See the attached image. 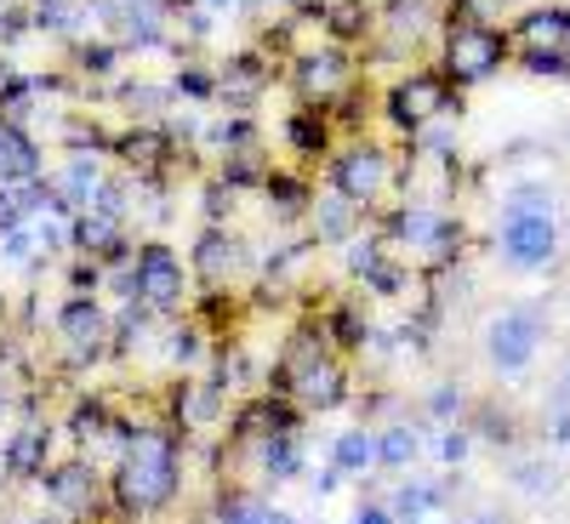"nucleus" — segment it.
Returning a JSON list of instances; mask_svg holds the SVG:
<instances>
[{"label": "nucleus", "instance_id": "nucleus-18", "mask_svg": "<svg viewBox=\"0 0 570 524\" xmlns=\"http://www.w3.org/2000/svg\"><path fill=\"white\" fill-rule=\"evenodd\" d=\"M234 268H240V240H234L223 223H206L195 251H188V279L206 285V291H223V285L234 279Z\"/></svg>", "mask_w": 570, "mask_h": 524}, {"label": "nucleus", "instance_id": "nucleus-19", "mask_svg": "<svg viewBox=\"0 0 570 524\" xmlns=\"http://www.w3.org/2000/svg\"><path fill=\"white\" fill-rule=\"evenodd\" d=\"M69 246L86 257V263H120L131 251L126 240V217H104V211H75L69 217Z\"/></svg>", "mask_w": 570, "mask_h": 524}, {"label": "nucleus", "instance_id": "nucleus-33", "mask_svg": "<svg viewBox=\"0 0 570 524\" xmlns=\"http://www.w3.org/2000/svg\"><path fill=\"white\" fill-rule=\"evenodd\" d=\"M531 0H445V18H468V23H491V29H508L502 18H519Z\"/></svg>", "mask_w": 570, "mask_h": 524}, {"label": "nucleus", "instance_id": "nucleus-5", "mask_svg": "<svg viewBox=\"0 0 570 524\" xmlns=\"http://www.w3.org/2000/svg\"><path fill=\"white\" fill-rule=\"evenodd\" d=\"M360 80H365L360 52H343V46H331V40L297 46V52L285 58V86H292L297 109H337Z\"/></svg>", "mask_w": 570, "mask_h": 524}, {"label": "nucleus", "instance_id": "nucleus-4", "mask_svg": "<svg viewBox=\"0 0 570 524\" xmlns=\"http://www.w3.org/2000/svg\"><path fill=\"white\" fill-rule=\"evenodd\" d=\"M325 182H331V195L348 200L354 211H371V206H383L389 188L400 182V160H394L389 142H376V137H348V142H337V149H331Z\"/></svg>", "mask_w": 570, "mask_h": 524}, {"label": "nucleus", "instance_id": "nucleus-12", "mask_svg": "<svg viewBox=\"0 0 570 524\" xmlns=\"http://www.w3.org/2000/svg\"><path fill=\"white\" fill-rule=\"evenodd\" d=\"M58 354L80 370L115 354V319L98 297H69L58 308Z\"/></svg>", "mask_w": 570, "mask_h": 524}, {"label": "nucleus", "instance_id": "nucleus-1", "mask_svg": "<svg viewBox=\"0 0 570 524\" xmlns=\"http://www.w3.org/2000/svg\"><path fill=\"white\" fill-rule=\"evenodd\" d=\"M120 456L109 473V507L120 524L160 518L183 491V434L171 422H120Z\"/></svg>", "mask_w": 570, "mask_h": 524}, {"label": "nucleus", "instance_id": "nucleus-40", "mask_svg": "<svg viewBox=\"0 0 570 524\" xmlns=\"http://www.w3.org/2000/svg\"><path fill=\"white\" fill-rule=\"evenodd\" d=\"M354 524H400V518H394V513H389L383 502H365V507L354 513Z\"/></svg>", "mask_w": 570, "mask_h": 524}, {"label": "nucleus", "instance_id": "nucleus-41", "mask_svg": "<svg viewBox=\"0 0 570 524\" xmlns=\"http://www.w3.org/2000/svg\"><path fill=\"white\" fill-rule=\"evenodd\" d=\"M456 405H462V399H456V394H451V388H440V394H434V399H428V411H434V416H451V411H456Z\"/></svg>", "mask_w": 570, "mask_h": 524}, {"label": "nucleus", "instance_id": "nucleus-11", "mask_svg": "<svg viewBox=\"0 0 570 524\" xmlns=\"http://www.w3.org/2000/svg\"><path fill=\"white\" fill-rule=\"evenodd\" d=\"M40 491H46V507H52L63 524H98L104 507H109V485L91 462H52Z\"/></svg>", "mask_w": 570, "mask_h": 524}, {"label": "nucleus", "instance_id": "nucleus-2", "mask_svg": "<svg viewBox=\"0 0 570 524\" xmlns=\"http://www.w3.org/2000/svg\"><path fill=\"white\" fill-rule=\"evenodd\" d=\"M279 399H292L297 411H337L348 399V365L343 354L325 343L320 319L297 325L292 337L279 343V359H274V388Z\"/></svg>", "mask_w": 570, "mask_h": 524}, {"label": "nucleus", "instance_id": "nucleus-17", "mask_svg": "<svg viewBox=\"0 0 570 524\" xmlns=\"http://www.w3.org/2000/svg\"><path fill=\"white\" fill-rule=\"evenodd\" d=\"M274 75H279V58H268V52H234V58L217 69V98H223L234 115H246L263 91L274 86Z\"/></svg>", "mask_w": 570, "mask_h": 524}, {"label": "nucleus", "instance_id": "nucleus-36", "mask_svg": "<svg viewBox=\"0 0 570 524\" xmlns=\"http://www.w3.org/2000/svg\"><path fill=\"white\" fill-rule=\"evenodd\" d=\"M502 217H553V188L519 182L513 195H508V206H502Z\"/></svg>", "mask_w": 570, "mask_h": 524}, {"label": "nucleus", "instance_id": "nucleus-22", "mask_svg": "<svg viewBox=\"0 0 570 524\" xmlns=\"http://www.w3.org/2000/svg\"><path fill=\"white\" fill-rule=\"evenodd\" d=\"M371 29H376V7H371V0H331V7L320 12V40L343 46V52H365Z\"/></svg>", "mask_w": 570, "mask_h": 524}, {"label": "nucleus", "instance_id": "nucleus-30", "mask_svg": "<svg viewBox=\"0 0 570 524\" xmlns=\"http://www.w3.org/2000/svg\"><path fill=\"white\" fill-rule=\"evenodd\" d=\"M120 103L137 115V126H160V115L171 109V86H160V80H126Z\"/></svg>", "mask_w": 570, "mask_h": 524}, {"label": "nucleus", "instance_id": "nucleus-39", "mask_svg": "<svg viewBox=\"0 0 570 524\" xmlns=\"http://www.w3.org/2000/svg\"><path fill=\"white\" fill-rule=\"evenodd\" d=\"M440 456H445V462H462V456H468V434H462V427H451V434L440 439Z\"/></svg>", "mask_w": 570, "mask_h": 524}, {"label": "nucleus", "instance_id": "nucleus-3", "mask_svg": "<svg viewBox=\"0 0 570 524\" xmlns=\"http://www.w3.org/2000/svg\"><path fill=\"white\" fill-rule=\"evenodd\" d=\"M508 63H513L508 29L468 23V18H445V29H440V40H434V69H440L456 91H473V86L497 80Z\"/></svg>", "mask_w": 570, "mask_h": 524}, {"label": "nucleus", "instance_id": "nucleus-21", "mask_svg": "<svg viewBox=\"0 0 570 524\" xmlns=\"http://www.w3.org/2000/svg\"><path fill=\"white\" fill-rule=\"evenodd\" d=\"M0 467H7L12 479H46V467H52V427L46 422L12 427L7 445H0Z\"/></svg>", "mask_w": 570, "mask_h": 524}, {"label": "nucleus", "instance_id": "nucleus-28", "mask_svg": "<svg viewBox=\"0 0 570 524\" xmlns=\"http://www.w3.org/2000/svg\"><path fill=\"white\" fill-rule=\"evenodd\" d=\"M331 467H337L343 479H365L376 467V434L371 427H343V434L331 439Z\"/></svg>", "mask_w": 570, "mask_h": 524}, {"label": "nucleus", "instance_id": "nucleus-26", "mask_svg": "<svg viewBox=\"0 0 570 524\" xmlns=\"http://www.w3.org/2000/svg\"><path fill=\"white\" fill-rule=\"evenodd\" d=\"M252 456H257V473H263V479L285 485V479H297V473H303V434H274V439H257V445H252Z\"/></svg>", "mask_w": 570, "mask_h": 524}, {"label": "nucleus", "instance_id": "nucleus-29", "mask_svg": "<svg viewBox=\"0 0 570 524\" xmlns=\"http://www.w3.org/2000/svg\"><path fill=\"white\" fill-rule=\"evenodd\" d=\"M422 456V434L411 422H389V427H376V467H389V473H400V467H411Z\"/></svg>", "mask_w": 570, "mask_h": 524}, {"label": "nucleus", "instance_id": "nucleus-24", "mask_svg": "<svg viewBox=\"0 0 570 524\" xmlns=\"http://www.w3.org/2000/svg\"><path fill=\"white\" fill-rule=\"evenodd\" d=\"M263 195H268V211H274V217H285V223L314 211V182H308L303 171L274 166V171H268V182H263Z\"/></svg>", "mask_w": 570, "mask_h": 524}, {"label": "nucleus", "instance_id": "nucleus-34", "mask_svg": "<svg viewBox=\"0 0 570 524\" xmlns=\"http://www.w3.org/2000/svg\"><path fill=\"white\" fill-rule=\"evenodd\" d=\"M120 63V46L115 40H75V75L80 80H109Z\"/></svg>", "mask_w": 570, "mask_h": 524}, {"label": "nucleus", "instance_id": "nucleus-42", "mask_svg": "<svg viewBox=\"0 0 570 524\" xmlns=\"http://www.w3.org/2000/svg\"><path fill=\"white\" fill-rule=\"evenodd\" d=\"M548 434H553V445H570V411H564V416H553Z\"/></svg>", "mask_w": 570, "mask_h": 524}, {"label": "nucleus", "instance_id": "nucleus-37", "mask_svg": "<svg viewBox=\"0 0 570 524\" xmlns=\"http://www.w3.org/2000/svg\"><path fill=\"white\" fill-rule=\"evenodd\" d=\"M200 337H206L200 325H177V330H171V343H166V354H171L177 365H195V359H200Z\"/></svg>", "mask_w": 570, "mask_h": 524}, {"label": "nucleus", "instance_id": "nucleus-31", "mask_svg": "<svg viewBox=\"0 0 570 524\" xmlns=\"http://www.w3.org/2000/svg\"><path fill=\"white\" fill-rule=\"evenodd\" d=\"M440 507H445V485H422V479L400 485V491H394V502H389V513H394L400 524H405V518H411V524H422V518H434Z\"/></svg>", "mask_w": 570, "mask_h": 524}, {"label": "nucleus", "instance_id": "nucleus-16", "mask_svg": "<svg viewBox=\"0 0 570 524\" xmlns=\"http://www.w3.org/2000/svg\"><path fill=\"white\" fill-rule=\"evenodd\" d=\"M109 155L137 177V182H160L177 166V137L166 126H131L120 137H109Z\"/></svg>", "mask_w": 570, "mask_h": 524}, {"label": "nucleus", "instance_id": "nucleus-44", "mask_svg": "<svg viewBox=\"0 0 570 524\" xmlns=\"http://www.w3.org/2000/svg\"><path fill=\"white\" fill-rule=\"evenodd\" d=\"M559 405H570V365H564V376H559Z\"/></svg>", "mask_w": 570, "mask_h": 524}, {"label": "nucleus", "instance_id": "nucleus-35", "mask_svg": "<svg viewBox=\"0 0 570 524\" xmlns=\"http://www.w3.org/2000/svg\"><path fill=\"white\" fill-rule=\"evenodd\" d=\"M171 91L206 109V103H217V69H206V63H183V69L171 75Z\"/></svg>", "mask_w": 570, "mask_h": 524}, {"label": "nucleus", "instance_id": "nucleus-14", "mask_svg": "<svg viewBox=\"0 0 570 524\" xmlns=\"http://www.w3.org/2000/svg\"><path fill=\"white\" fill-rule=\"evenodd\" d=\"M542 337H548V325H542L537 308H502V314H491L485 319V359H491V370H502V376L531 370Z\"/></svg>", "mask_w": 570, "mask_h": 524}, {"label": "nucleus", "instance_id": "nucleus-23", "mask_svg": "<svg viewBox=\"0 0 570 524\" xmlns=\"http://www.w3.org/2000/svg\"><path fill=\"white\" fill-rule=\"evenodd\" d=\"M46 160H40V142L29 137L23 120L0 115V182H40Z\"/></svg>", "mask_w": 570, "mask_h": 524}, {"label": "nucleus", "instance_id": "nucleus-8", "mask_svg": "<svg viewBox=\"0 0 570 524\" xmlns=\"http://www.w3.org/2000/svg\"><path fill=\"white\" fill-rule=\"evenodd\" d=\"M440 29H445V0H383L365 52L376 63H411L422 52H434Z\"/></svg>", "mask_w": 570, "mask_h": 524}, {"label": "nucleus", "instance_id": "nucleus-45", "mask_svg": "<svg viewBox=\"0 0 570 524\" xmlns=\"http://www.w3.org/2000/svg\"><path fill=\"white\" fill-rule=\"evenodd\" d=\"M468 524H502V518H491V513H485V518H468Z\"/></svg>", "mask_w": 570, "mask_h": 524}, {"label": "nucleus", "instance_id": "nucleus-27", "mask_svg": "<svg viewBox=\"0 0 570 524\" xmlns=\"http://www.w3.org/2000/svg\"><path fill=\"white\" fill-rule=\"evenodd\" d=\"M212 524H297V518L285 513V507H268L252 491H223L217 507H212Z\"/></svg>", "mask_w": 570, "mask_h": 524}, {"label": "nucleus", "instance_id": "nucleus-25", "mask_svg": "<svg viewBox=\"0 0 570 524\" xmlns=\"http://www.w3.org/2000/svg\"><path fill=\"white\" fill-rule=\"evenodd\" d=\"M314 246H348L354 240V228L365 223V211H354L348 200H337V195H314Z\"/></svg>", "mask_w": 570, "mask_h": 524}, {"label": "nucleus", "instance_id": "nucleus-32", "mask_svg": "<svg viewBox=\"0 0 570 524\" xmlns=\"http://www.w3.org/2000/svg\"><path fill=\"white\" fill-rule=\"evenodd\" d=\"M115 427H120V422H115V405H109L104 394H98V399H75V411H69V439H80V445H86V439H109Z\"/></svg>", "mask_w": 570, "mask_h": 524}, {"label": "nucleus", "instance_id": "nucleus-43", "mask_svg": "<svg viewBox=\"0 0 570 524\" xmlns=\"http://www.w3.org/2000/svg\"><path fill=\"white\" fill-rule=\"evenodd\" d=\"M200 7H206V0H166V12H171V18H183V12H200Z\"/></svg>", "mask_w": 570, "mask_h": 524}, {"label": "nucleus", "instance_id": "nucleus-38", "mask_svg": "<svg viewBox=\"0 0 570 524\" xmlns=\"http://www.w3.org/2000/svg\"><path fill=\"white\" fill-rule=\"evenodd\" d=\"M279 7H285V12H292L297 23H320V12L331 7V0H279Z\"/></svg>", "mask_w": 570, "mask_h": 524}, {"label": "nucleus", "instance_id": "nucleus-13", "mask_svg": "<svg viewBox=\"0 0 570 524\" xmlns=\"http://www.w3.org/2000/svg\"><path fill=\"white\" fill-rule=\"evenodd\" d=\"M91 12L104 18V40H115L120 52H155L171 40L166 0H91Z\"/></svg>", "mask_w": 570, "mask_h": 524}, {"label": "nucleus", "instance_id": "nucleus-20", "mask_svg": "<svg viewBox=\"0 0 570 524\" xmlns=\"http://www.w3.org/2000/svg\"><path fill=\"white\" fill-rule=\"evenodd\" d=\"M279 131H285V149H292L303 166L331 160V149L343 142V131H337V120H331V109H292Z\"/></svg>", "mask_w": 570, "mask_h": 524}, {"label": "nucleus", "instance_id": "nucleus-6", "mask_svg": "<svg viewBox=\"0 0 570 524\" xmlns=\"http://www.w3.org/2000/svg\"><path fill=\"white\" fill-rule=\"evenodd\" d=\"M508 52L537 80H570V7H559V0L525 7L508 23Z\"/></svg>", "mask_w": 570, "mask_h": 524}, {"label": "nucleus", "instance_id": "nucleus-7", "mask_svg": "<svg viewBox=\"0 0 570 524\" xmlns=\"http://www.w3.org/2000/svg\"><path fill=\"white\" fill-rule=\"evenodd\" d=\"M462 115V91L434 69V63H411L400 69L389 86H383V120L405 137H416L422 126H434V120H451Z\"/></svg>", "mask_w": 570, "mask_h": 524}, {"label": "nucleus", "instance_id": "nucleus-9", "mask_svg": "<svg viewBox=\"0 0 570 524\" xmlns=\"http://www.w3.org/2000/svg\"><path fill=\"white\" fill-rule=\"evenodd\" d=\"M188 263L166 240H142L131 246V279H126V303H137L149 319H177L188 308Z\"/></svg>", "mask_w": 570, "mask_h": 524}, {"label": "nucleus", "instance_id": "nucleus-10", "mask_svg": "<svg viewBox=\"0 0 570 524\" xmlns=\"http://www.w3.org/2000/svg\"><path fill=\"white\" fill-rule=\"evenodd\" d=\"M383 240H389V251H411V257H422V263H434V268H440V263H451V257L462 251V223L445 217L440 206L405 200V206L389 211Z\"/></svg>", "mask_w": 570, "mask_h": 524}, {"label": "nucleus", "instance_id": "nucleus-15", "mask_svg": "<svg viewBox=\"0 0 570 524\" xmlns=\"http://www.w3.org/2000/svg\"><path fill=\"white\" fill-rule=\"evenodd\" d=\"M497 257L513 268V274H537L559 257V228L553 217H502L497 228Z\"/></svg>", "mask_w": 570, "mask_h": 524}]
</instances>
